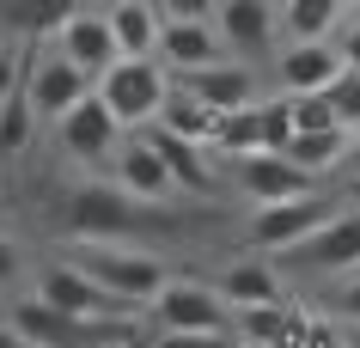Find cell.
Wrapping results in <instances>:
<instances>
[{"label":"cell","instance_id":"e575fe53","mask_svg":"<svg viewBox=\"0 0 360 348\" xmlns=\"http://www.w3.org/2000/svg\"><path fill=\"white\" fill-rule=\"evenodd\" d=\"M19 275H25V251H19L13 232H0V288H13Z\"/></svg>","mask_w":360,"mask_h":348},{"label":"cell","instance_id":"3957f363","mask_svg":"<svg viewBox=\"0 0 360 348\" xmlns=\"http://www.w3.org/2000/svg\"><path fill=\"white\" fill-rule=\"evenodd\" d=\"M98 98L110 104V116L122 129H153L159 110H165V98H171L165 61L159 56H122L110 74L98 79Z\"/></svg>","mask_w":360,"mask_h":348},{"label":"cell","instance_id":"9a60e30c","mask_svg":"<svg viewBox=\"0 0 360 348\" xmlns=\"http://www.w3.org/2000/svg\"><path fill=\"white\" fill-rule=\"evenodd\" d=\"M220 49H226V43H220L214 19H165V31H159V61L177 67V74H202V67H214Z\"/></svg>","mask_w":360,"mask_h":348},{"label":"cell","instance_id":"83f0119b","mask_svg":"<svg viewBox=\"0 0 360 348\" xmlns=\"http://www.w3.org/2000/svg\"><path fill=\"white\" fill-rule=\"evenodd\" d=\"M257 116H263V153H287L293 147V98H257Z\"/></svg>","mask_w":360,"mask_h":348},{"label":"cell","instance_id":"1f68e13d","mask_svg":"<svg viewBox=\"0 0 360 348\" xmlns=\"http://www.w3.org/2000/svg\"><path fill=\"white\" fill-rule=\"evenodd\" d=\"M305 336H311V311L287 306V324H281V336H275V348H305Z\"/></svg>","mask_w":360,"mask_h":348},{"label":"cell","instance_id":"9c48e42d","mask_svg":"<svg viewBox=\"0 0 360 348\" xmlns=\"http://www.w3.org/2000/svg\"><path fill=\"white\" fill-rule=\"evenodd\" d=\"M56 141H61V153L74 159V165H104V159L122 153V122H116L110 104L92 92L56 122Z\"/></svg>","mask_w":360,"mask_h":348},{"label":"cell","instance_id":"7402d4cb","mask_svg":"<svg viewBox=\"0 0 360 348\" xmlns=\"http://www.w3.org/2000/svg\"><path fill=\"white\" fill-rule=\"evenodd\" d=\"M342 6H348V0H281L287 43H323L342 25Z\"/></svg>","mask_w":360,"mask_h":348},{"label":"cell","instance_id":"d590c367","mask_svg":"<svg viewBox=\"0 0 360 348\" xmlns=\"http://www.w3.org/2000/svg\"><path fill=\"white\" fill-rule=\"evenodd\" d=\"M336 306H342V318H348V324H360V269L348 275V281H342V293H336Z\"/></svg>","mask_w":360,"mask_h":348},{"label":"cell","instance_id":"d4e9b609","mask_svg":"<svg viewBox=\"0 0 360 348\" xmlns=\"http://www.w3.org/2000/svg\"><path fill=\"white\" fill-rule=\"evenodd\" d=\"M31 129H37V104H31V92L19 79L13 92L0 98V159H19L31 147Z\"/></svg>","mask_w":360,"mask_h":348},{"label":"cell","instance_id":"f6af8a7d","mask_svg":"<svg viewBox=\"0 0 360 348\" xmlns=\"http://www.w3.org/2000/svg\"><path fill=\"white\" fill-rule=\"evenodd\" d=\"M238 348H245V342H238Z\"/></svg>","mask_w":360,"mask_h":348},{"label":"cell","instance_id":"cb8c5ba5","mask_svg":"<svg viewBox=\"0 0 360 348\" xmlns=\"http://www.w3.org/2000/svg\"><path fill=\"white\" fill-rule=\"evenodd\" d=\"M348 147H354L348 129H323V135H293V147L281 159H293L305 177H323V172H336L342 159H348Z\"/></svg>","mask_w":360,"mask_h":348},{"label":"cell","instance_id":"74e56055","mask_svg":"<svg viewBox=\"0 0 360 348\" xmlns=\"http://www.w3.org/2000/svg\"><path fill=\"white\" fill-rule=\"evenodd\" d=\"M342 67H348V74H360V25H348V37H342Z\"/></svg>","mask_w":360,"mask_h":348},{"label":"cell","instance_id":"8992f818","mask_svg":"<svg viewBox=\"0 0 360 348\" xmlns=\"http://www.w3.org/2000/svg\"><path fill=\"white\" fill-rule=\"evenodd\" d=\"M153 318H159V330H232L238 311H232V299L220 288L171 275L159 288V299H153Z\"/></svg>","mask_w":360,"mask_h":348},{"label":"cell","instance_id":"4dcf8cb0","mask_svg":"<svg viewBox=\"0 0 360 348\" xmlns=\"http://www.w3.org/2000/svg\"><path fill=\"white\" fill-rule=\"evenodd\" d=\"M153 348H238V330H165Z\"/></svg>","mask_w":360,"mask_h":348},{"label":"cell","instance_id":"d6986e66","mask_svg":"<svg viewBox=\"0 0 360 348\" xmlns=\"http://www.w3.org/2000/svg\"><path fill=\"white\" fill-rule=\"evenodd\" d=\"M74 13H79V0H0V19L25 43H49V31H61Z\"/></svg>","mask_w":360,"mask_h":348},{"label":"cell","instance_id":"7bdbcfd3","mask_svg":"<svg viewBox=\"0 0 360 348\" xmlns=\"http://www.w3.org/2000/svg\"><path fill=\"white\" fill-rule=\"evenodd\" d=\"M348 13H354V25H360V0H348Z\"/></svg>","mask_w":360,"mask_h":348},{"label":"cell","instance_id":"d6a6232c","mask_svg":"<svg viewBox=\"0 0 360 348\" xmlns=\"http://www.w3.org/2000/svg\"><path fill=\"white\" fill-rule=\"evenodd\" d=\"M19 79H25V49H19V43H6V37H0V98L13 92Z\"/></svg>","mask_w":360,"mask_h":348},{"label":"cell","instance_id":"30bf717a","mask_svg":"<svg viewBox=\"0 0 360 348\" xmlns=\"http://www.w3.org/2000/svg\"><path fill=\"white\" fill-rule=\"evenodd\" d=\"M293 269L311 275H354L360 269V214H330L318 232H305L293 251H281Z\"/></svg>","mask_w":360,"mask_h":348},{"label":"cell","instance_id":"60d3db41","mask_svg":"<svg viewBox=\"0 0 360 348\" xmlns=\"http://www.w3.org/2000/svg\"><path fill=\"white\" fill-rule=\"evenodd\" d=\"M348 202H354V214H360V177H348Z\"/></svg>","mask_w":360,"mask_h":348},{"label":"cell","instance_id":"8fae6325","mask_svg":"<svg viewBox=\"0 0 360 348\" xmlns=\"http://www.w3.org/2000/svg\"><path fill=\"white\" fill-rule=\"evenodd\" d=\"M330 220V202L318 190L311 195H293V202H269V208L250 214V245L257 251H293L305 232H318Z\"/></svg>","mask_w":360,"mask_h":348},{"label":"cell","instance_id":"f546056e","mask_svg":"<svg viewBox=\"0 0 360 348\" xmlns=\"http://www.w3.org/2000/svg\"><path fill=\"white\" fill-rule=\"evenodd\" d=\"M323 98L336 104V122L348 129V135H354V129H360V74H348V67H342V79H336V86H330Z\"/></svg>","mask_w":360,"mask_h":348},{"label":"cell","instance_id":"6da1fadb","mask_svg":"<svg viewBox=\"0 0 360 348\" xmlns=\"http://www.w3.org/2000/svg\"><path fill=\"white\" fill-rule=\"evenodd\" d=\"M153 220L147 202H134L122 183H79L61 208V226L74 245H122V238H141Z\"/></svg>","mask_w":360,"mask_h":348},{"label":"cell","instance_id":"ac0fdd59","mask_svg":"<svg viewBox=\"0 0 360 348\" xmlns=\"http://www.w3.org/2000/svg\"><path fill=\"white\" fill-rule=\"evenodd\" d=\"M141 135L159 147V159L171 165V177H177V190H195V195H214V165H208V147H195V141H177L171 129H141Z\"/></svg>","mask_w":360,"mask_h":348},{"label":"cell","instance_id":"8d00e7d4","mask_svg":"<svg viewBox=\"0 0 360 348\" xmlns=\"http://www.w3.org/2000/svg\"><path fill=\"white\" fill-rule=\"evenodd\" d=\"M305 348H342V330L330 324V318H311V336H305Z\"/></svg>","mask_w":360,"mask_h":348},{"label":"cell","instance_id":"5b68a950","mask_svg":"<svg viewBox=\"0 0 360 348\" xmlns=\"http://www.w3.org/2000/svg\"><path fill=\"white\" fill-rule=\"evenodd\" d=\"M25 92H31V104H37V116L61 122L79 98L98 92V79L86 74L79 61H68L56 43H25Z\"/></svg>","mask_w":360,"mask_h":348},{"label":"cell","instance_id":"ba28073f","mask_svg":"<svg viewBox=\"0 0 360 348\" xmlns=\"http://www.w3.org/2000/svg\"><path fill=\"white\" fill-rule=\"evenodd\" d=\"M37 299L56 306V311H68V318H134V306H122L110 288H98L74 257H68V263H49V269L37 275Z\"/></svg>","mask_w":360,"mask_h":348},{"label":"cell","instance_id":"4fadbf2b","mask_svg":"<svg viewBox=\"0 0 360 348\" xmlns=\"http://www.w3.org/2000/svg\"><path fill=\"white\" fill-rule=\"evenodd\" d=\"M56 49L68 61H79L92 79H104L122 61V49H116V31H110V13H74V19L56 31Z\"/></svg>","mask_w":360,"mask_h":348},{"label":"cell","instance_id":"277c9868","mask_svg":"<svg viewBox=\"0 0 360 348\" xmlns=\"http://www.w3.org/2000/svg\"><path fill=\"white\" fill-rule=\"evenodd\" d=\"M74 263L86 275H92L98 288H110L122 306H153L159 299V288L171 281V269L159 263V257H147V251H122V245H74Z\"/></svg>","mask_w":360,"mask_h":348},{"label":"cell","instance_id":"7c38bea8","mask_svg":"<svg viewBox=\"0 0 360 348\" xmlns=\"http://www.w3.org/2000/svg\"><path fill=\"white\" fill-rule=\"evenodd\" d=\"M110 165H116V183H122L134 202H147V208H171V195H184V190H177V177H171V165L159 159V147H153L147 135L122 141V153H116Z\"/></svg>","mask_w":360,"mask_h":348},{"label":"cell","instance_id":"e0dca14e","mask_svg":"<svg viewBox=\"0 0 360 348\" xmlns=\"http://www.w3.org/2000/svg\"><path fill=\"white\" fill-rule=\"evenodd\" d=\"M184 92H195L208 110H245V104H257V74H250L245 61H214V67H202V74H184Z\"/></svg>","mask_w":360,"mask_h":348},{"label":"cell","instance_id":"b9f144b4","mask_svg":"<svg viewBox=\"0 0 360 348\" xmlns=\"http://www.w3.org/2000/svg\"><path fill=\"white\" fill-rule=\"evenodd\" d=\"M116 6H159V0H116Z\"/></svg>","mask_w":360,"mask_h":348},{"label":"cell","instance_id":"f35d334b","mask_svg":"<svg viewBox=\"0 0 360 348\" xmlns=\"http://www.w3.org/2000/svg\"><path fill=\"white\" fill-rule=\"evenodd\" d=\"M0 348H31V342H25V336H19L13 324H0Z\"/></svg>","mask_w":360,"mask_h":348},{"label":"cell","instance_id":"ab89813d","mask_svg":"<svg viewBox=\"0 0 360 348\" xmlns=\"http://www.w3.org/2000/svg\"><path fill=\"white\" fill-rule=\"evenodd\" d=\"M342 172H348V177H360V141L348 147V159H342Z\"/></svg>","mask_w":360,"mask_h":348},{"label":"cell","instance_id":"52a82bcc","mask_svg":"<svg viewBox=\"0 0 360 348\" xmlns=\"http://www.w3.org/2000/svg\"><path fill=\"white\" fill-rule=\"evenodd\" d=\"M214 31H220V43H226L245 67H257V61H269L275 43H281V6H275V0H226V6L214 13Z\"/></svg>","mask_w":360,"mask_h":348},{"label":"cell","instance_id":"2e32d148","mask_svg":"<svg viewBox=\"0 0 360 348\" xmlns=\"http://www.w3.org/2000/svg\"><path fill=\"white\" fill-rule=\"evenodd\" d=\"M275 74H281V92L311 98L342 79V56L330 43H287V56H275Z\"/></svg>","mask_w":360,"mask_h":348},{"label":"cell","instance_id":"603a6c76","mask_svg":"<svg viewBox=\"0 0 360 348\" xmlns=\"http://www.w3.org/2000/svg\"><path fill=\"white\" fill-rule=\"evenodd\" d=\"M110 31L122 56H159V31H165V13L159 6H110Z\"/></svg>","mask_w":360,"mask_h":348},{"label":"cell","instance_id":"ee69618b","mask_svg":"<svg viewBox=\"0 0 360 348\" xmlns=\"http://www.w3.org/2000/svg\"><path fill=\"white\" fill-rule=\"evenodd\" d=\"M354 141H360V129H354Z\"/></svg>","mask_w":360,"mask_h":348},{"label":"cell","instance_id":"f1b7e54d","mask_svg":"<svg viewBox=\"0 0 360 348\" xmlns=\"http://www.w3.org/2000/svg\"><path fill=\"white\" fill-rule=\"evenodd\" d=\"M293 98V92H287ZM323 129H342L336 122V104L323 92H311V98H293V135H323Z\"/></svg>","mask_w":360,"mask_h":348},{"label":"cell","instance_id":"4316f807","mask_svg":"<svg viewBox=\"0 0 360 348\" xmlns=\"http://www.w3.org/2000/svg\"><path fill=\"white\" fill-rule=\"evenodd\" d=\"M281 324H287V299L281 306H238V318H232V330H238L245 348H275Z\"/></svg>","mask_w":360,"mask_h":348},{"label":"cell","instance_id":"7a4b0ae2","mask_svg":"<svg viewBox=\"0 0 360 348\" xmlns=\"http://www.w3.org/2000/svg\"><path fill=\"white\" fill-rule=\"evenodd\" d=\"M6 324L19 330L31 348H122V342H134V318H68V311L43 306L37 293L13 299Z\"/></svg>","mask_w":360,"mask_h":348},{"label":"cell","instance_id":"836d02e7","mask_svg":"<svg viewBox=\"0 0 360 348\" xmlns=\"http://www.w3.org/2000/svg\"><path fill=\"white\" fill-rule=\"evenodd\" d=\"M226 0H159V13L165 19H214Z\"/></svg>","mask_w":360,"mask_h":348},{"label":"cell","instance_id":"484cf974","mask_svg":"<svg viewBox=\"0 0 360 348\" xmlns=\"http://www.w3.org/2000/svg\"><path fill=\"white\" fill-rule=\"evenodd\" d=\"M214 153H232V159L263 153V116H257V104L220 116V129H214Z\"/></svg>","mask_w":360,"mask_h":348},{"label":"cell","instance_id":"44dd1931","mask_svg":"<svg viewBox=\"0 0 360 348\" xmlns=\"http://www.w3.org/2000/svg\"><path fill=\"white\" fill-rule=\"evenodd\" d=\"M159 129H171L177 141H195V147H214L220 110H208L195 92H171V98H165V110H159Z\"/></svg>","mask_w":360,"mask_h":348},{"label":"cell","instance_id":"ffe728a7","mask_svg":"<svg viewBox=\"0 0 360 348\" xmlns=\"http://www.w3.org/2000/svg\"><path fill=\"white\" fill-rule=\"evenodd\" d=\"M214 288L232 299V311L238 306H281L287 293H281V275H275V263H232Z\"/></svg>","mask_w":360,"mask_h":348},{"label":"cell","instance_id":"5bb4252c","mask_svg":"<svg viewBox=\"0 0 360 348\" xmlns=\"http://www.w3.org/2000/svg\"><path fill=\"white\" fill-rule=\"evenodd\" d=\"M238 190H245L257 208H269V202L311 195V177H305L293 159H281V153H245L238 159Z\"/></svg>","mask_w":360,"mask_h":348}]
</instances>
